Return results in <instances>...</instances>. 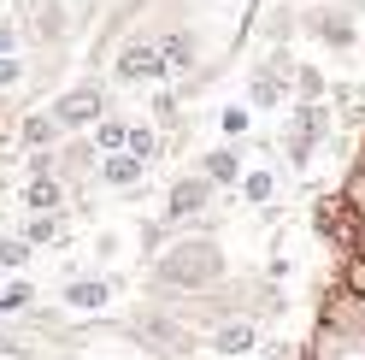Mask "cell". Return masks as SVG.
Segmentation results:
<instances>
[{
  "label": "cell",
  "instance_id": "obj_17",
  "mask_svg": "<svg viewBox=\"0 0 365 360\" xmlns=\"http://www.w3.org/2000/svg\"><path fill=\"white\" fill-rule=\"evenodd\" d=\"M294 89H301V101H324V71H312V65H294Z\"/></svg>",
  "mask_w": 365,
  "mask_h": 360
},
{
  "label": "cell",
  "instance_id": "obj_6",
  "mask_svg": "<svg viewBox=\"0 0 365 360\" xmlns=\"http://www.w3.org/2000/svg\"><path fill=\"white\" fill-rule=\"evenodd\" d=\"M289 71H294V65H289L283 54L271 59V65H259V71H254V83H247V95H254V106H259V112L283 106V95H289Z\"/></svg>",
  "mask_w": 365,
  "mask_h": 360
},
{
  "label": "cell",
  "instance_id": "obj_8",
  "mask_svg": "<svg viewBox=\"0 0 365 360\" xmlns=\"http://www.w3.org/2000/svg\"><path fill=\"white\" fill-rule=\"evenodd\" d=\"M142 171H148V160H135L130 148H118V154H101V184H112V189L142 184Z\"/></svg>",
  "mask_w": 365,
  "mask_h": 360
},
{
  "label": "cell",
  "instance_id": "obj_15",
  "mask_svg": "<svg viewBox=\"0 0 365 360\" xmlns=\"http://www.w3.org/2000/svg\"><path fill=\"white\" fill-rule=\"evenodd\" d=\"M59 136V119H53V112H36V119H24V142L30 148H48Z\"/></svg>",
  "mask_w": 365,
  "mask_h": 360
},
{
  "label": "cell",
  "instance_id": "obj_22",
  "mask_svg": "<svg viewBox=\"0 0 365 360\" xmlns=\"http://www.w3.org/2000/svg\"><path fill=\"white\" fill-rule=\"evenodd\" d=\"M59 236V219H48V213H41L36 224H30V242H53Z\"/></svg>",
  "mask_w": 365,
  "mask_h": 360
},
{
  "label": "cell",
  "instance_id": "obj_11",
  "mask_svg": "<svg viewBox=\"0 0 365 360\" xmlns=\"http://www.w3.org/2000/svg\"><path fill=\"white\" fill-rule=\"evenodd\" d=\"M254 336H259L254 325H247V319H236V325H224V331L212 336V349H218V354H247V349H254Z\"/></svg>",
  "mask_w": 365,
  "mask_h": 360
},
{
  "label": "cell",
  "instance_id": "obj_14",
  "mask_svg": "<svg viewBox=\"0 0 365 360\" xmlns=\"http://www.w3.org/2000/svg\"><path fill=\"white\" fill-rule=\"evenodd\" d=\"M242 195L254 201V207H265V201L277 195V177H271L265 166H259V171H242Z\"/></svg>",
  "mask_w": 365,
  "mask_h": 360
},
{
  "label": "cell",
  "instance_id": "obj_10",
  "mask_svg": "<svg viewBox=\"0 0 365 360\" xmlns=\"http://www.w3.org/2000/svg\"><path fill=\"white\" fill-rule=\"evenodd\" d=\"M200 171H207L212 184H242V154H236V148H212Z\"/></svg>",
  "mask_w": 365,
  "mask_h": 360
},
{
  "label": "cell",
  "instance_id": "obj_20",
  "mask_svg": "<svg viewBox=\"0 0 365 360\" xmlns=\"http://www.w3.org/2000/svg\"><path fill=\"white\" fill-rule=\"evenodd\" d=\"M24 260H30V236H24V242H18V236L0 242V266H24Z\"/></svg>",
  "mask_w": 365,
  "mask_h": 360
},
{
  "label": "cell",
  "instance_id": "obj_12",
  "mask_svg": "<svg viewBox=\"0 0 365 360\" xmlns=\"http://www.w3.org/2000/svg\"><path fill=\"white\" fill-rule=\"evenodd\" d=\"M24 201H30L36 213H59V201H65V189L53 184V177H36V184L24 189Z\"/></svg>",
  "mask_w": 365,
  "mask_h": 360
},
{
  "label": "cell",
  "instance_id": "obj_1",
  "mask_svg": "<svg viewBox=\"0 0 365 360\" xmlns=\"http://www.w3.org/2000/svg\"><path fill=\"white\" fill-rule=\"evenodd\" d=\"M218 249L212 242H182V249H171L165 254V278L171 284H207V278H218Z\"/></svg>",
  "mask_w": 365,
  "mask_h": 360
},
{
  "label": "cell",
  "instance_id": "obj_7",
  "mask_svg": "<svg viewBox=\"0 0 365 360\" xmlns=\"http://www.w3.org/2000/svg\"><path fill=\"white\" fill-rule=\"evenodd\" d=\"M212 201V177L200 171V177H182V184H171V201H165V213L171 219H189V213H200Z\"/></svg>",
  "mask_w": 365,
  "mask_h": 360
},
{
  "label": "cell",
  "instance_id": "obj_25",
  "mask_svg": "<svg viewBox=\"0 0 365 360\" xmlns=\"http://www.w3.org/2000/svg\"><path fill=\"white\" fill-rule=\"evenodd\" d=\"M354 254H359V260H365V219H359V224H354Z\"/></svg>",
  "mask_w": 365,
  "mask_h": 360
},
{
  "label": "cell",
  "instance_id": "obj_16",
  "mask_svg": "<svg viewBox=\"0 0 365 360\" xmlns=\"http://www.w3.org/2000/svg\"><path fill=\"white\" fill-rule=\"evenodd\" d=\"M106 296H112V289H106V284H95V278H83V284L65 289V301H71V307H106Z\"/></svg>",
  "mask_w": 365,
  "mask_h": 360
},
{
  "label": "cell",
  "instance_id": "obj_2",
  "mask_svg": "<svg viewBox=\"0 0 365 360\" xmlns=\"http://www.w3.org/2000/svg\"><path fill=\"white\" fill-rule=\"evenodd\" d=\"M324 124H330V112L318 106V101H301V106H294V119H289V160H294V166L312 160V148L324 142Z\"/></svg>",
  "mask_w": 365,
  "mask_h": 360
},
{
  "label": "cell",
  "instance_id": "obj_23",
  "mask_svg": "<svg viewBox=\"0 0 365 360\" xmlns=\"http://www.w3.org/2000/svg\"><path fill=\"white\" fill-rule=\"evenodd\" d=\"M0 54H18V24L0 12Z\"/></svg>",
  "mask_w": 365,
  "mask_h": 360
},
{
  "label": "cell",
  "instance_id": "obj_3",
  "mask_svg": "<svg viewBox=\"0 0 365 360\" xmlns=\"http://www.w3.org/2000/svg\"><path fill=\"white\" fill-rule=\"evenodd\" d=\"M112 71H118V83H165V59H159V41H130V48H118V59H112Z\"/></svg>",
  "mask_w": 365,
  "mask_h": 360
},
{
  "label": "cell",
  "instance_id": "obj_5",
  "mask_svg": "<svg viewBox=\"0 0 365 360\" xmlns=\"http://www.w3.org/2000/svg\"><path fill=\"white\" fill-rule=\"evenodd\" d=\"M101 112H106V101H101V89H95V83H83V89H71V95H59V101H53L59 130H83V124H95Z\"/></svg>",
  "mask_w": 365,
  "mask_h": 360
},
{
  "label": "cell",
  "instance_id": "obj_18",
  "mask_svg": "<svg viewBox=\"0 0 365 360\" xmlns=\"http://www.w3.org/2000/svg\"><path fill=\"white\" fill-rule=\"evenodd\" d=\"M124 148L135 154V160H153V154H159V136H153L148 124H130V142H124Z\"/></svg>",
  "mask_w": 365,
  "mask_h": 360
},
{
  "label": "cell",
  "instance_id": "obj_4",
  "mask_svg": "<svg viewBox=\"0 0 365 360\" xmlns=\"http://www.w3.org/2000/svg\"><path fill=\"white\" fill-rule=\"evenodd\" d=\"M307 30L318 41H330V48H359V18L354 12H341V6H324V12H307Z\"/></svg>",
  "mask_w": 365,
  "mask_h": 360
},
{
  "label": "cell",
  "instance_id": "obj_21",
  "mask_svg": "<svg viewBox=\"0 0 365 360\" xmlns=\"http://www.w3.org/2000/svg\"><path fill=\"white\" fill-rule=\"evenodd\" d=\"M18 77H24V65H18V54H0V89H12Z\"/></svg>",
  "mask_w": 365,
  "mask_h": 360
},
{
  "label": "cell",
  "instance_id": "obj_19",
  "mask_svg": "<svg viewBox=\"0 0 365 360\" xmlns=\"http://www.w3.org/2000/svg\"><path fill=\"white\" fill-rule=\"evenodd\" d=\"M247 124H254V112H247V106H224V112H218V130H224V136H247Z\"/></svg>",
  "mask_w": 365,
  "mask_h": 360
},
{
  "label": "cell",
  "instance_id": "obj_9",
  "mask_svg": "<svg viewBox=\"0 0 365 360\" xmlns=\"http://www.w3.org/2000/svg\"><path fill=\"white\" fill-rule=\"evenodd\" d=\"M159 59H165V71H189L195 65V36L189 30H171V36H159Z\"/></svg>",
  "mask_w": 365,
  "mask_h": 360
},
{
  "label": "cell",
  "instance_id": "obj_13",
  "mask_svg": "<svg viewBox=\"0 0 365 360\" xmlns=\"http://www.w3.org/2000/svg\"><path fill=\"white\" fill-rule=\"evenodd\" d=\"M124 142H130V124L124 119H95V148L101 154H118Z\"/></svg>",
  "mask_w": 365,
  "mask_h": 360
},
{
  "label": "cell",
  "instance_id": "obj_24",
  "mask_svg": "<svg viewBox=\"0 0 365 360\" xmlns=\"http://www.w3.org/2000/svg\"><path fill=\"white\" fill-rule=\"evenodd\" d=\"M24 301H30V289H24V284H12L6 296H0V313H6V307H24Z\"/></svg>",
  "mask_w": 365,
  "mask_h": 360
}]
</instances>
